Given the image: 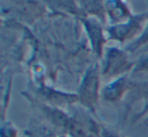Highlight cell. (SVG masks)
I'll use <instances>...</instances> for the list:
<instances>
[{"mask_svg":"<svg viewBox=\"0 0 148 137\" xmlns=\"http://www.w3.org/2000/svg\"><path fill=\"white\" fill-rule=\"evenodd\" d=\"M99 90V74L95 68H91L85 75L80 87V100L89 108H93L97 103Z\"/></svg>","mask_w":148,"mask_h":137,"instance_id":"6da1fadb","label":"cell"},{"mask_svg":"<svg viewBox=\"0 0 148 137\" xmlns=\"http://www.w3.org/2000/svg\"><path fill=\"white\" fill-rule=\"evenodd\" d=\"M126 55L117 49H110L107 55V63L105 67V73L117 74L129 68Z\"/></svg>","mask_w":148,"mask_h":137,"instance_id":"7a4b0ae2","label":"cell"},{"mask_svg":"<svg viewBox=\"0 0 148 137\" xmlns=\"http://www.w3.org/2000/svg\"><path fill=\"white\" fill-rule=\"evenodd\" d=\"M142 23L141 17H134L131 21H129L127 23H124L122 25H118V27H114L110 30L112 37L118 39L120 41H124V40L128 39L130 36L136 33L139 27Z\"/></svg>","mask_w":148,"mask_h":137,"instance_id":"3957f363","label":"cell"},{"mask_svg":"<svg viewBox=\"0 0 148 137\" xmlns=\"http://www.w3.org/2000/svg\"><path fill=\"white\" fill-rule=\"evenodd\" d=\"M125 77L119 78V79L112 82L111 84L105 87V90H103L105 98H107V101H117L125 90Z\"/></svg>","mask_w":148,"mask_h":137,"instance_id":"277c9868","label":"cell"},{"mask_svg":"<svg viewBox=\"0 0 148 137\" xmlns=\"http://www.w3.org/2000/svg\"><path fill=\"white\" fill-rule=\"evenodd\" d=\"M87 31H88L89 37H90L91 43L95 50L101 51V46L103 44V36H101V30L99 25H97V21H88L85 23Z\"/></svg>","mask_w":148,"mask_h":137,"instance_id":"5b68a950","label":"cell"},{"mask_svg":"<svg viewBox=\"0 0 148 137\" xmlns=\"http://www.w3.org/2000/svg\"><path fill=\"white\" fill-rule=\"evenodd\" d=\"M111 8H110V12L114 17H125L128 14V11L126 10V8L124 7V5L122 3H120L119 1H115V2L111 3Z\"/></svg>","mask_w":148,"mask_h":137,"instance_id":"8992f818","label":"cell"},{"mask_svg":"<svg viewBox=\"0 0 148 137\" xmlns=\"http://www.w3.org/2000/svg\"><path fill=\"white\" fill-rule=\"evenodd\" d=\"M146 41H148V23H147V25H146L145 32L143 33V35L141 36V38H140V39L138 40L137 42H136V46L141 45V44L145 43Z\"/></svg>","mask_w":148,"mask_h":137,"instance_id":"52a82bcc","label":"cell"},{"mask_svg":"<svg viewBox=\"0 0 148 137\" xmlns=\"http://www.w3.org/2000/svg\"><path fill=\"white\" fill-rule=\"evenodd\" d=\"M36 137H55V136L50 131H48L47 129H41V130L38 131Z\"/></svg>","mask_w":148,"mask_h":137,"instance_id":"ba28073f","label":"cell"},{"mask_svg":"<svg viewBox=\"0 0 148 137\" xmlns=\"http://www.w3.org/2000/svg\"><path fill=\"white\" fill-rule=\"evenodd\" d=\"M139 69L140 70H146V69H148V58H147V59L144 60V61H142L141 63H140Z\"/></svg>","mask_w":148,"mask_h":137,"instance_id":"9c48e42d","label":"cell"},{"mask_svg":"<svg viewBox=\"0 0 148 137\" xmlns=\"http://www.w3.org/2000/svg\"><path fill=\"white\" fill-rule=\"evenodd\" d=\"M106 137H118L115 134H110V133H106Z\"/></svg>","mask_w":148,"mask_h":137,"instance_id":"30bf717a","label":"cell"}]
</instances>
